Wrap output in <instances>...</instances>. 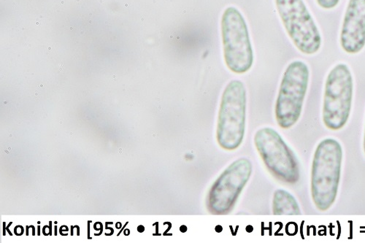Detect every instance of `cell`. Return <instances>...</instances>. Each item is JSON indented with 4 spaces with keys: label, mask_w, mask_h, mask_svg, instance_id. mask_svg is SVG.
Here are the masks:
<instances>
[{
    "label": "cell",
    "mask_w": 365,
    "mask_h": 243,
    "mask_svg": "<svg viewBox=\"0 0 365 243\" xmlns=\"http://www.w3.org/2000/svg\"><path fill=\"white\" fill-rule=\"evenodd\" d=\"M252 169L251 161L242 157L220 175L207 196L206 207L210 214L225 216L231 212L251 178Z\"/></svg>",
    "instance_id": "obj_8"
},
{
    "label": "cell",
    "mask_w": 365,
    "mask_h": 243,
    "mask_svg": "<svg viewBox=\"0 0 365 243\" xmlns=\"http://www.w3.org/2000/svg\"><path fill=\"white\" fill-rule=\"evenodd\" d=\"M51 47H48V50H51Z\"/></svg>",
    "instance_id": "obj_19"
},
{
    "label": "cell",
    "mask_w": 365,
    "mask_h": 243,
    "mask_svg": "<svg viewBox=\"0 0 365 243\" xmlns=\"http://www.w3.org/2000/svg\"><path fill=\"white\" fill-rule=\"evenodd\" d=\"M247 96L244 84L240 80L228 83L221 96L218 111L216 139L226 151L241 146L246 130Z\"/></svg>",
    "instance_id": "obj_2"
},
{
    "label": "cell",
    "mask_w": 365,
    "mask_h": 243,
    "mask_svg": "<svg viewBox=\"0 0 365 243\" xmlns=\"http://www.w3.org/2000/svg\"><path fill=\"white\" fill-rule=\"evenodd\" d=\"M104 1H105V0H101V1H99V3H104Z\"/></svg>",
    "instance_id": "obj_14"
},
{
    "label": "cell",
    "mask_w": 365,
    "mask_h": 243,
    "mask_svg": "<svg viewBox=\"0 0 365 243\" xmlns=\"http://www.w3.org/2000/svg\"><path fill=\"white\" fill-rule=\"evenodd\" d=\"M363 146H364V151L365 154V131H364V143H363Z\"/></svg>",
    "instance_id": "obj_12"
},
{
    "label": "cell",
    "mask_w": 365,
    "mask_h": 243,
    "mask_svg": "<svg viewBox=\"0 0 365 243\" xmlns=\"http://www.w3.org/2000/svg\"><path fill=\"white\" fill-rule=\"evenodd\" d=\"M254 144L273 177L287 184L299 181L301 170L297 159L277 131L271 127L261 128L255 134Z\"/></svg>",
    "instance_id": "obj_7"
},
{
    "label": "cell",
    "mask_w": 365,
    "mask_h": 243,
    "mask_svg": "<svg viewBox=\"0 0 365 243\" xmlns=\"http://www.w3.org/2000/svg\"><path fill=\"white\" fill-rule=\"evenodd\" d=\"M310 70L308 64L296 60L290 63L283 73L275 108L280 127H292L301 116L308 91Z\"/></svg>",
    "instance_id": "obj_5"
},
{
    "label": "cell",
    "mask_w": 365,
    "mask_h": 243,
    "mask_svg": "<svg viewBox=\"0 0 365 243\" xmlns=\"http://www.w3.org/2000/svg\"><path fill=\"white\" fill-rule=\"evenodd\" d=\"M125 7H128V5H127V4H125Z\"/></svg>",
    "instance_id": "obj_18"
},
{
    "label": "cell",
    "mask_w": 365,
    "mask_h": 243,
    "mask_svg": "<svg viewBox=\"0 0 365 243\" xmlns=\"http://www.w3.org/2000/svg\"><path fill=\"white\" fill-rule=\"evenodd\" d=\"M84 34V31H81V34Z\"/></svg>",
    "instance_id": "obj_15"
},
{
    "label": "cell",
    "mask_w": 365,
    "mask_h": 243,
    "mask_svg": "<svg viewBox=\"0 0 365 243\" xmlns=\"http://www.w3.org/2000/svg\"><path fill=\"white\" fill-rule=\"evenodd\" d=\"M340 43L348 54H357L365 47V0H349L342 24Z\"/></svg>",
    "instance_id": "obj_9"
},
{
    "label": "cell",
    "mask_w": 365,
    "mask_h": 243,
    "mask_svg": "<svg viewBox=\"0 0 365 243\" xmlns=\"http://www.w3.org/2000/svg\"><path fill=\"white\" fill-rule=\"evenodd\" d=\"M37 25H40V22H36Z\"/></svg>",
    "instance_id": "obj_17"
},
{
    "label": "cell",
    "mask_w": 365,
    "mask_h": 243,
    "mask_svg": "<svg viewBox=\"0 0 365 243\" xmlns=\"http://www.w3.org/2000/svg\"><path fill=\"white\" fill-rule=\"evenodd\" d=\"M51 226V223H50V227ZM50 234H51V229H50Z\"/></svg>",
    "instance_id": "obj_13"
},
{
    "label": "cell",
    "mask_w": 365,
    "mask_h": 243,
    "mask_svg": "<svg viewBox=\"0 0 365 243\" xmlns=\"http://www.w3.org/2000/svg\"><path fill=\"white\" fill-rule=\"evenodd\" d=\"M353 80L349 66L336 64L329 71L325 83L323 122L330 130L343 129L348 122L352 107Z\"/></svg>",
    "instance_id": "obj_4"
},
{
    "label": "cell",
    "mask_w": 365,
    "mask_h": 243,
    "mask_svg": "<svg viewBox=\"0 0 365 243\" xmlns=\"http://www.w3.org/2000/svg\"><path fill=\"white\" fill-rule=\"evenodd\" d=\"M221 29L224 59L228 69L237 74L250 71L254 60L252 45L246 20L236 7L225 9Z\"/></svg>",
    "instance_id": "obj_3"
},
{
    "label": "cell",
    "mask_w": 365,
    "mask_h": 243,
    "mask_svg": "<svg viewBox=\"0 0 365 243\" xmlns=\"http://www.w3.org/2000/svg\"><path fill=\"white\" fill-rule=\"evenodd\" d=\"M273 212L275 216H300L302 214L301 208L294 196L283 189L275 191Z\"/></svg>",
    "instance_id": "obj_10"
},
{
    "label": "cell",
    "mask_w": 365,
    "mask_h": 243,
    "mask_svg": "<svg viewBox=\"0 0 365 243\" xmlns=\"http://www.w3.org/2000/svg\"><path fill=\"white\" fill-rule=\"evenodd\" d=\"M81 0H77V2H80Z\"/></svg>",
    "instance_id": "obj_21"
},
{
    "label": "cell",
    "mask_w": 365,
    "mask_h": 243,
    "mask_svg": "<svg viewBox=\"0 0 365 243\" xmlns=\"http://www.w3.org/2000/svg\"><path fill=\"white\" fill-rule=\"evenodd\" d=\"M40 18H43V16H40Z\"/></svg>",
    "instance_id": "obj_20"
},
{
    "label": "cell",
    "mask_w": 365,
    "mask_h": 243,
    "mask_svg": "<svg viewBox=\"0 0 365 243\" xmlns=\"http://www.w3.org/2000/svg\"><path fill=\"white\" fill-rule=\"evenodd\" d=\"M281 22L295 47L306 55L318 53L321 33L304 0H275Z\"/></svg>",
    "instance_id": "obj_6"
},
{
    "label": "cell",
    "mask_w": 365,
    "mask_h": 243,
    "mask_svg": "<svg viewBox=\"0 0 365 243\" xmlns=\"http://www.w3.org/2000/svg\"><path fill=\"white\" fill-rule=\"evenodd\" d=\"M318 6L325 10H331L336 8L340 0H316Z\"/></svg>",
    "instance_id": "obj_11"
},
{
    "label": "cell",
    "mask_w": 365,
    "mask_h": 243,
    "mask_svg": "<svg viewBox=\"0 0 365 243\" xmlns=\"http://www.w3.org/2000/svg\"><path fill=\"white\" fill-rule=\"evenodd\" d=\"M343 149L336 140L327 138L318 145L311 170V196L316 208L328 211L336 202L341 180Z\"/></svg>",
    "instance_id": "obj_1"
},
{
    "label": "cell",
    "mask_w": 365,
    "mask_h": 243,
    "mask_svg": "<svg viewBox=\"0 0 365 243\" xmlns=\"http://www.w3.org/2000/svg\"><path fill=\"white\" fill-rule=\"evenodd\" d=\"M21 30H22V31H24L25 29L24 28H21Z\"/></svg>",
    "instance_id": "obj_16"
}]
</instances>
